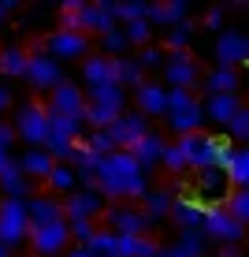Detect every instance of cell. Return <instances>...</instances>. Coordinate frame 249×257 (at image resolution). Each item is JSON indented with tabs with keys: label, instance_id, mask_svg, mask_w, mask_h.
I'll list each match as a JSON object with an SVG mask.
<instances>
[{
	"label": "cell",
	"instance_id": "obj_7",
	"mask_svg": "<svg viewBox=\"0 0 249 257\" xmlns=\"http://www.w3.org/2000/svg\"><path fill=\"white\" fill-rule=\"evenodd\" d=\"M26 242H30L41 257H64V250L71 246L67 220H52V224H30V231H26Z\"/></svg>",
	"mask_w": 249,
	"mask_h": 257
},
{
	"label": "cell",
	"instance_id": "obj_50",
	"mask_svg": "<svg viewBox=\"0 0 249 257\" xmlns=\"http://www.w3.org/2000/svg\"><path fill=\"white\" fill-rule=\"evenodd\" d=\"M12 108V90H8V82H0V112Z\"/></svg>",
	"mask_w": 249,
	"mask_h": 257
},
{
	"label": "cell",
	"instance_id": "obj_8",
	"mask_svg": "<svg viewBox=\"0 0 249 257\" xmlns=\"http://www.w3.org/2000/svg\"><path fill=\"white\" fill-rule=\"evenodd\" d=\"M26 231H30L26 205H23V201L4 198V201H0V246H4V250L23 246V242H26Z\"/></svg>",
	"mask_w": 249,
	"mask_h": 257
},
{
	"label": "cell",
	"instance_id": "obj_31",
	"mask_svg": "<svg viewBox=\"0 0 249 257\" xmlns=\"http://www.w3.org/2000/svg\"><path fill=\"white\" fill-rule=\"evenodd\" d=\"M26 64H30V49H23V45H4L0 49V75L4 78H23Z\"/></svg>",
	"mask_w": 249,
	"mask_h": 257
},
{
	"label": "cell",
	"instance_id": "obj_1",
	"mask_svg": "<svg viewBox=\"0 0 249 257\" xmlns=\"http://www.w3.org/2000/svg\"><path fill=\"white\" fill-rule=\"evenodd\" d=\"M93 190H101V198H112L119 205H134L138 198H145L149 175L134 164L127 149H112L93 168Z\"/></svg>",
	"mask_w": 249,
	"mask_h": 257
},
{
	"label": "cell",
	"instance_id": "obj_55",
	"mask_svg": "<svg viewBox=\"0 0 249 257\" xmlns=\"http://www.w3.org/2000/svg\"><path fill=\"white\" fill-rule=\"evenodd\" d=\"M67 257H90V253H86V250H82V246H75V250H71Z\"/></svg>",
	"mask_w": 249,
	"mask_h": 257
},
{
	"label": "cell",
	"instance_id": "obj_36",
	"mask_svg": "<svg viewBox=\"0 0 249 257\" xmlns=\"http://www.w3.org/2000/svg\"><path fill=\"white\" fill-rule=\"evenodd\" d=\"M149 19V0H115V26Z\"/></svg>",
	"mask_w": 249,
	"mask_h": 257
},
{
	"label": "cell",
	"instance_id": "obj_12",
	"mask_svg": "<svg viewBox=\"0 0 249 257\" xmlns=\"http://www.w3.org/2000/svg\"><path fill=\"white\" fill-rule=\"evenodd\" d=\"M26 82L34 86L38 93H52L60 82H64V67L56 64L52 56H45V52H34L30 56V64H26Z\"/></svg>",
	"mask_w": 249,
	"mask_h": 257
},
{
	"label": "cell",
	"instance_id": "obj_22",
	"mask_svg": "<svg viewBox=\"0 0 249 257\" xmlns=\"http://www.w3.org/2000/svg\"><path fill=\"white\" fill-rule=\"evenodd\" d=\"M167 127L175 131V135H190V131H201V123H204V112H201V97H193L190 104H182V108H175V112H167Z\"/></svg>",
	"mask_w": 249,
	"mask_h": 257
},
{
	"label": "cell",
	"instance_id": "obj_47",
	"mask_svg": "<svg viewBox=\"0 0 249 257\" xmlns=\"http://www.w3.org/2000/svg\"><path fill=\"white\" fill-rule=\"evenodd\" d=\"M138 64H141V71H149V67H160L164 64V49H156V45H145L141 49V56H134Z\"/></svg>",
	"mask_w": 249,
	"mask_h": 257
},
{
	"label": "cell",
	"instance_id": "obj_14",
	"mask_svg": "<svg viewBox=\"0 0 249 257\" xmlns=\"http://www.w3.org/2000/svg\"><path fill=\"white\" fill-rule=\"evenodd\" d=\"M45 56L60 60H86L90 56V38L86 34H71V30H56L45 38Z\"/></svg>",
	"mask_w": 249,
	"mask_h": 257
},
{
	"label": "cell",
	"instance_id": "obj_44",
	"mask_svg": "<svg viewBox=\"0 0 249 257\" xmlns=\"http://www.w3.org/2000/svg\"><path fill=\"white\" fill-rule=\"evenodd\" d=\"M82 146L90 149V153H97V157H108L112 149H115V146H112V138L104 135V131H90V135L82 138Z\"/></svg>",
	"mask_w": 249,
	"mask_h": 257
},
{
	"label": "cell",
	"instance_id": "obj_25",
	"mask_svg": "<svg viewBox=\"0 0 249 257\" xmlns=\"http://www.w3.org/2000/svg\"><path fill=\"white\" fill-rule=\"evenodd\" d=\"M82 82L86 90H101V86H115L112 60L108 56H86L82 60Z\"/></svg>",
	"mask_w": 249,
	"mask_h": 257
},
{
	"label": "cell",
	"instance_id": "obj_46",
	"mask_svg": "<svg viewBox=\"0 0 249 257\" xmlns=\"http://www.w3.org/2000/svg\"><path fill=\"white\" fill-rule=\"evenodd\" d=\"M93 231H97V224H93V220H75V224H67V235L75 238L78 246H86V242H90V235H93Z\"/></svg>",
	"mask_w": 249,
	"mask_h": 257
},
{
	"label": "cell",
	"instance_id": "obj_54",
	"mask_svg": "<svg viewBox=\"0 0 249 257\" xmlns=\"http://www.w3.org/2000/svg\"><path fill=\"white\" fill-rule=\"evenodd\" d=\"M8 164H12V153H8V149H0V172H4Z\"/></svg>",
	"mask_w": 249,
	"mask_h": 257
},
{
	"label": "cell",
	"instance_id": "obj_28",
	"mask_svg": "<svg viewBox=\"0 0 249 257\" xmlns=\"http://www.w3.org/2000/svg\"><path fill=\"white\" fill-rule=\"evenodd\" d=\"M171 201H175V194H171V187H156V190H145V198H141V212H145L149 220H164L167 212H171Z\"/></svg>",
	"mask_w": 249,
	"mask_h": 257
},
{
	"label": "cell",
	"instance_id": "obj_42",
	"mask_svg": "<svg viewBox=\"0 0 249 257\" xmlns=\"http://www.w3.org/2000/svg\"><path fill=\"white\" fill-rule=\"evenodd\" d=\"M175 250H179L182 257H204V238H201V231H182L179 242H175Z\"/></svg>",
	"mask_w": 249,
	"mask_h": 257
},
{
	"label": "cell",
	"instance_id": "obj_23",
	"mask_svg": "<svg viewBox=\"0 0 249 257\" xmlns=\"http://www.w3.org/2000/svg\"><path fill=\"white\" fill-rule=\"evenodd\" d=\"M23 205H26V220H30V224H52V220H64L60 198H52V194H34V198H26Z\"/></svg>",
	"mask_w": 249,
	"mask_h": 257
},
{
	"label": "cell",
	"instance_id": "obj_5",
	"mask_svg": "<svg viewBox=\"0 0 249 257\" xmlns=\"http://www.w3.org/2000/svg\"><path fill=\"white\" fill-rule=\"evenodd\" d=\"M201 238L204 242H219V246H238L242 242V235H245V227L242 224H234V220L223 212V205L219 201H208L204 205V216H201Z\"/></svg>",
	"mask_w": 249,
	"mask_h": 257
},
{
	"label": "cell",
	"instance_id": "obj_56",
	"mask_svg": "<svg viewBox=\"0 0 249 257\" xmlns=\"http://www.w3.org/2000/svg\"><path fill=\"white\" fill-rule=\"evenodd\" d=\"M0 257H8V250H4V246H0Z\"/></svg>",
	"mask_w": 249,
	"mask_h": 257
},
{
	"label": "cell",
	"instance_id": "obj_48",
	"mask_svg": "<svg viewBox=\"0 0 249 257\" xmlns=\"http://www.w3.org/2000/svg\"><path fill=\"white\" fill-rule=\"evenodd\" d=\"M204 26H208V30H223V12H219V8H208V15H204Z\"/></svg>",
	"mask_w": 249,
	"mask_h": 257
},
{
	"label": "cell",
	"instance_id": "obj_35",
	"mask_svg": "<svg viewBox=\"0 0 249 257\" xmlns=\"http://www.w3.org/2000/svg\"><path fill=\"white\" fill-rule=\"evenodd\" d=\"M219 205H223V212L234 224H242V227L249 224V190H227V198Z\"/></svg>",
	"mask_w": 249,
	"mask_h": 257
},
{
	"label": "cell",
	"instance_id": "obj_11",
	"mask_svg": "<svg viewBox=\"0 0 249 257\" xmlns=\"http://www.w3.org/2000/svg\"><path fill=\"white\" fill-rule=\"evenodd\" d=\"M104 224H108L112 235H149L153 220L138 205H112V209H104Z\"/></svg>",
	"mask_w": 249,
	"mask_h": 257
},
{
	"label": "cell",
	"instance_id": "obj_4",
	"mask_svg": "<svg viewBox=\"0 0 249 257\" xmlns=\"http://www.w3.org/2000/svg\"><path fill=\"white\" fill-rule=\"evenodd\" d=\"M160 78H164V90H186L193 93L201 82V64L190 52H164V64H160Z\"/></svg>",
	"mask_w": 249,
	"mask_h": 257
},
{
	"label": "cell",
	"instance_id": "obj_29",
	"mask_svg": "<svg viewBox=\"0 0 249 257\" xmlns=\"http://www.w3.org/2000/svg\"><path fill=\"white\" fill-rule=\"evenodd\" d=\"M112 75H115V86H123V90H138L141 82H145V71H141V64L134 56H115L112 60Z\"/></svg>",
	"mask_w": 249,
	"mask_h": 257
},
{
	"label": "cell",
	"instance_id": "obj_15",
	"mask_svg": "<svg viewBox=\"0 0 249 257\" xmlns=\"http://www.w3.org/2000/svg\"><path fill=\"white\" fill-rule=\"evenodd\" d=\"M216 67H230V71H238L249 60V38L245 34H238V30H219V38H216Z\"/></svg>",
	"mask_w": 249,
	"mask_h": 257
},
{
	"label": "cell",
	"instance_id": "obj_16",
	"mask_svg": "<svg viewBox=\"0 0 249 257\" xmlns=\"http://www.w3.org/2000/svg\"><path fill=\"white\" fill-rule=\"evenodd\" d=\"M104 135L112 138L115 149H130L141 135H149V119L138 116V112H123L115 123H108V127H104Z\"/></svg>",
	"mask_w": 249,
	"mask_h": 257
},
{
	"label": "cell",
	"instance_id": "obj_2",
	"mask_svg": "<svg viewBox=\"0 0 249 257\" xmlns=\"http://www.w3.org/2000/svg\"><path fill=\"white\" fill-rule=\"evenodd\" d=\"M175 146H179L186 168H193V172H204V168H223L227 157H230V142L223 135H208V131H190V135L175 138Z\"/></svg>",
	"mask_w": 249,
	"mask_h": 257
},
{
	"label": "cell",
	"instance_id": "obj_43",
	"mask_svg": "<svg viewBox=\"0 0 249 257\" xmlns=\"http://www.w3.org/2000/svg\"><path fill=\"white\" fill-rule=\"evenodd\" d=\"M160 168H164V172H171V175L186 172V161H182V153H179V146H175V142H167V146H164V153H160Z\"/></svg>",
	"mask_w": 249,
	"mask_h": 257
},
{
	"label": "cell",
	"instance_id": "obj_39",
	"mask_svg": "<svg viewBox=\"0 0 249 257\" xmlns=\"http://www.w3.org/2000/svg\"><path fill=\"white\" fill-rule=\"evenodd\" d=\"M123 30V38H127V45L130 49H145V45H153V26H149V19H138V23H123L119 26Z\"/></svg>",
	"mask_w": 249,
	"mask_h": 257
},
{
	"label": "cell",
	"instance_id": "obj_53",
	"mask_svg": "<svg viewBox=\"0 0 249 257\" xmlns=\"http://www.w3.org/2000/svg\"><path fill=\"white\" fill-rule=\"evenodd\" d=\"M156 257H182V253L175 250V246H167V250H164V246H160V253H156Z\"/></svg>",
	"mask_w": 249,
	"mask_h": 257
},
{
	"label": "cell",
	"instance_id": "obj_32",
	"mask_svg": "<svg viewBox=\"0 0 249 257\" xmlns=\"http://www.w3.org/2000/svg\"><path fill=\"white\" fill-rule=\"evenodd\" d=\"M15 164H19V172L26 175V179H41V183H45L56 161H52L45 149H26V157H23V161H15Z\"/></svg>",
	"mask_w": 249,
	"mask_h": 257
},
{
	"label": "cell",
	"instance_id": "obj_45",
	"mask_svg": "<svg viewBox=\"0 0 249 257\" xmlns=\"http://www.w3.org/2000/svg\"><path fill=\"white\" fill-rule=\"evenodd\" d=\"M78 12H82V0H71V4L60 8V30L78 34Z\"/></svg>",
	"mask_w": 249,
	"mask_h": 257
},
{
	"label": "cell",
	"instance_id": "obj_26",
	"mask_svg": "<svg viewBox=\"0 0 249 257\" xmlns=\"http://www.w3.org/2000/svg\"><path fill=\"white\" fill-rule=\"evenodd\" d=\"M197 86H204V97H212V93H238L242 78H238V71H230V67H216V71H204Z\"/></svg>",
	"mask_w": 249,
	"mask_h": 257
},
{
	"label": "cell",
	"instance_id": "obj_27",
	"mask_svg": "<svg viewBox=\"0 0 249 257\" xmlns=\"http://www.w3.org/2000/svg\"><path fill=\"white\" fill-rule=\"evenodd\" d=\"M160 242L149 235H115V257H156Z\"/></svg>",
	"mask_w": 249,
	"mask_h": 257
},
{
	"label": "cell",
	"instance_id": "obj_9",
	"mask_svg": "<svg viewBox=\"0 0 249 257\" xmlns=\"http://www.w3.org/2000/svg\"><path fill=\"white\" fill-rule=\"evenodd\" d=\"M60 209H64V220H67V224H75V220H93V224H97V216L104 212V198H101L97 190L75 187L71 194L60 198Z\"/></svg>",
	"mask_w": 249,
	"mask_h": 257
},
{
	"label": "cell",
	"instance_id": "obj_49",
	"mask_svg": "<svg viewBox=\"0 0 249 257\" xmlns=\"http://www.w3.org/2000/svg\"><path fill=\"white\" fill-rule=\"evenodd\" d=\"M12 142H15L12 127H8V123H0V149H8V153H12Z\"/></svg>",
	"mask_w": 249,
	"mask_h": 257
},
{
	"label": "cell",
	"instance_id": "obj_6",
	"mask_svg": "<svg viewBox=\"0 0 249 257\" xmlns=\"http://www.w3.org/2000/svg\"><path fill=\"white\" fill-rule=\"evenodd\" d=\"M12 135L26 138V142H30V149H45V138H49V112H45V104H41V101L19 104Z\"/></svg>",
	"mask_w": 249,
	"mask_h": 257
},
{
	"label": "cell",
	"instance_id": "obj_13",
	"mask_svg": "<svg viewBox=\"0 0 249 257\" xmlns=\"http://www.w3.org/2000/svg\"><path fill=\"white\" fill-rule=\"evenodd\" d=\"M115 26V0H82V12H78V34H97L101 38L104 30Z\"/></svg>",
	"mask_w": 249,
	"mask_h": 257
},
{
	"label": "cell",
	"instance_id": "obj_30",
	"mask_svg": "<svg viewBox=\"0 0 249 257\" xmlns=\"http://www.w3.org/2000/svg\"><path fill=\"white\" fill-rule=\"evenodd\" d=\"M0 190H4V198H12V201H26V198H30V179L19 172L15 161L0 172Z\"/></svg>",
	"mask_w": 249,
	"mask_h": 257
},
{
	"label": "cell",
	"instance_id": "obj_17",
	"mask_svg": "<svg viewBox=\"0 0 249 257\" xmlns=\"http://www.w3.org/2000/svg\"><path fill=\"white\" fill-rule=\"evenodd\" d=\"M164 146H167V138L156 135V131H149V135H141L134 146L127 149V153L134 157V164L149 175V168H160V153H164Z\"/></svg>",
	"mask_w": 249,
	"mask_h": 257
},
{
	"label": "cell",
	"instance_id": "obj_40",
	"mask_svg": "<svg viewBox=\"0 0 249 257\" xmlns=\"http://www.w3.org/2000/svg\"><path fill=\"white\" fill-rule=\"evenodd\" d=\"M127 52H130V45H127V38H123L119 26H112V30L101 34V56L115 60V56H127Z\"/></svg>",
	"mask_w": 249,
	"mask_h": 257
},
{
	"label": "cell",
	"instance_id": "obj_10",
	"mask_svg": "<svg viewBox=\"0 0 249 257\" xmlns=\"http://www.w3.org/2000/svg\"><path fill=\"white\" fill-rule=\"evenodd\" d=\"M82 108H86V90L78 82H60L56 90L49 93V116H64V119H82Z\"/></svg>",
	"mask_w": 249,
	"mask_h": 257
},
{
	"label": "cell",
	"instance_id": "obj_34",
	"mask_svg": "<svg viewBox=\"0 0 249 257\" xmlns=\"http://www.w3.org/2000/svg\"><path fill=\"white\" fill-rule=\"evenodd\" d=\"M45 187L52 198H64V194H71L78 187V179H75V172H71L67 164H52V172H49V179H45Z\"/></svg>",
	"mask_w": 249,
	"mask_h": 257
},
{
	"label": "cell",
	"instance_id": "obj_3",
	"mask_svg": "<svg viewBox=\"0 0 249 257\" xmlns=\"http://www.w3.org/2000/svg\"><path fill=\"white\" fill-rule=\"evenodd\" d=\"M127 112V90L123 86H101V90L86 93V108H82V127L104 131L108 123H115Z\"/></svg>",
	"mask_w": 249,
	"mask_h": 257
},
{
	"label": "cell",
	"instance_id": "obj_38",
	"mask_svg": "<svg viewBox=\"0 0 249 257\" xmlns=\"http://www.w3.org/2000/svg\"><path fill=\"white\" fill-rule=\"evenodd\" d=\"M82 250L90 253V257H115V235L108 231V227H97Z\"/></svg>",
	"mask_w": 249,
	"mask_h": 257
},
{
	"label": "cell",
	"instance_id": "obj_37",
	"mask_svg": "<svg viewBox=\"0 0 249 257\" xmlns=\"http://www.w3.org/2000/svg\"><path fill=\"white\" fill-rule=\"evenodd\" d=\"M193 30H197V23H193V19L171 26V30H167V38H164V49H167V52H186V49H190Z\"/></svg>",
	"mask_w": 249,
	"mask_h": 257
},
{
	"label": "cell",
	"instance_id": "obj_24",
	"mask_svg": "<svg viewBox=\"0 0 249 257\" xmlns=\"http://www.w3.org/2000/svg\"><path fill=\"white\" fill-rule=\"evenodd\" d=\"M219 172H223V179H227L230 190H245V183H249V149L234 146L230 157H227V164L219 168Z\"/></svg>",
	"mask_w": 249,
	"mask_h": 257
},
{
	"label": "cell",
	"instance_id": "obj_19",
	"mask_svg": "<svg viewBox=\"0 0 249 257\" xmlns=\"http://www.w3.org/2000/svg\"><path fill=\"white\" fill-rule=\"evenodd\" d=\"M134 104H138V116H164V108H167V90H164V86H160V82H149V78H145V82H141L138 86V90H134Z\"/></svg>",
	"mask_w": 249,
	"mask_h": 257
},
{
	"label": "cell",
	"instance_id": "obj_21",
	"mask_svg": "<svg viewBox=\"0 0 249 257\" xmlns=\"http://www.w3.org/2000/svg\"><path fill=\"white\" fill-rule=\"evenodd\" d=\"M186 12H190V4L186 0H160V4H149V26H164V30H171V26L186 23Z\"/></svg>",
	"mask_w": 249,
	"mask_h": 257
},
{
	"label": "cell",
	"instance_id": "obj_52",
	"mask_svg": "<svg viewBox=\"0 0 249 257\" xmlns=\"http://www.w3.org/2000/svg\"><path fill=\"white\" fill-rule=\"evenodd\" d=\"M208 257H242L238 246H219V253H208Z\"/></svg>",
	"mask_w": 249,
	"mask_h": 257
},
{
	"label": "cell",
	"instance_id": "obj_20",
	"mask_svg": "<svg viewBox=\"0 0 249 257\" xmlns=\"http://www.w3.org/2000/svg\"><path fill=\"white\" fill-rule=\"evenodd\" d=\"M167 216H171L182 231H197V227H201V216H204V201L190 198V194H179V198L171 201V212H167Z\"/></svg>",
	"mask_w": 249,
	"mask_h": 257
},
{
	"label": "cell",
	"instance_id": "obj_51",
	"mask_svg": "<svg viewBox=\"0 0 249 257\" xmlns=\"http://www.w3.org/2000/svg\"><path fill=\"white\" fill-rule=\"evenodd\" d=\"M15 8H19V4H15V0H0V19H8V15H12Z\"/></svg>",
	"mask_w": 249,
	"mask_h": 257
},
{
	"label": "cell",
	"instance_id": "obj_18",
	"mask_svg": "<svg viewBox=\"0 0 249 257\" xmlns=\"http://www.w3.org/2000/svg\"><path fill=\"white\" fill-rule=\"evenodd\" d=\"M242 108V97L238 93H212V97H201V112L204 119H212L216 127H227L230 116Z\"/></svg>",
	"mask_w": 249,
	"mask_h": 257
},
{
	"label": "cell",
	"instance_id": "obj_41",
	"mask_svg": "<svg viewBox=\"0 0 249 257\" xmlns=\"http://www.w3.org/2000/svg\"><path fill=\"white\" fill-rule=\"evenodd\" d=\"M223 131H227L223 138L230 142V146H234V142H238V146H242V142L249 138V108H245V104H242V108L234 112V116H230V123H227Z\"/></svg>",
	"mask_w": 249,
	"mask_h": 257
},
{
	"label": "cell",
	"instance_id": "obj_33",
	"mask_svg": "<svg viewBox=\"0 0 249 257\" xmlns=\"http://www.w3.org/2000/svg\"><path fill=\"white\" fill-rule=\"evenodd\" d=\"M197 190H201V198H219L223 201L227 198V179H223V172L219 168H204V172H197ZM197 198V201H201Z\"/></svg>",
	"mask_w": 249,
	"mask_h": 257
}]
</instances>
